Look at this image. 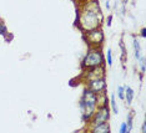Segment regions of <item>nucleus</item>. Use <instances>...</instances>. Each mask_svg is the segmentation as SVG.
<instances>
[{"label":"nucleus","mask_w":146,"mask_h":133,"mask_svg":"<svg viewBox=\"0 0 146 133\" xmlns=\"http://www.w3.org/2000/svg\"><path fill=\"white\" fill-rule=\"evenodd\" d=\"M88 131L92 132V133H109L111 129H110L109 122H105V123H101V124H98V126H94V127L88 128Z\"/></svg>","instance_id":"obj_7"},{"label":"nucleus","mask_w":146,"mask_h":133,"mask_svg":"<svg viewBox=\"0 0 146 133\" xmlns=\"http://www.w3.org/2000/svg\"><path fill=\"white\" fill-rule=\"evenodd\" d=\"M139 62H140V74H141V77L145 75V72H146V68H145V66H146V61H145V57L144 56H140V59L137 60Z\"/></svg>","instance_id":"obj_14"},{"label":"nucleus","mask_w":146,"mask_h":133,"mask_svg":"<svg viewBox=\"0 0 146 133\" xmlns=\"http://www.w3.org/2000/svg\"><path fill=\"white\" fill-rule=\"evenodd\" d=\"M104 24V14L98 0H86L82 3L78 14V26L82 32L101 28Z\"/></svg>","instance_id":"obj_1"},{"label":"nucleus","mask_w":146,"mask_h":133,"mask_svg":"<svg viewBox=\"0 0 146 133\" xmlns=\"http://www.w3.org/2000/svg\"><path fill=\"white\" fill-rule=\"evenodd\" d=\"M140 36H141V38H146V29L145 28H142L141 29V31H140Z\"/></svg>","instance_id":"obj_19"},{"label":"nucleus","mask_w":146,"mask_h":133,"mask_svg":"<svg viewBox=\"0 0 146 133\" xmlns=\"http://www.w3.org/2000/svg\"><path fill=\"white\" fill-rule=\"evenodd\" d=\"M85 88L90 90L94 93H101L105 92L108 88V82H106V77L102 78H95V80H90V81L85 82Z\"/></svg>","instance_id":"obj_6"},{"label":"nucleus","mask_w":146,"mask_h":133,"mask_svg":"<svg viewBox=\"0 0 146 133\" xmlns=\"http://www.w3.org/2000/svg\"><path fill=\"white\" fill-rule=\"evenodd\" d=\"M122 3H124V4H126V3H127V0H124V1H122Z\"/></svg>","instance_id":"obj_22"},{"label":"nucleus","mask_w":146,"mask_h":133,"mask_svg":"<svg viewBox=\"0 0 146 133\" xmlns=\"http://www.w3.org/2000/svg\"><path fill=\"white\" fill-rule=\"evenodd\" d=\"M134 97H135V91L132 90L130 86H125V98L124 101H126V105L130 106L134 101Z\"/></svg>","instance_id":"obj_8"},{"label":"nucleus","mask_w":146,"mask_h":133,"mask_svg":"<svg viewBox=\"0 0 146 133\" xmlns=\"http://www.w3.org/2000/svg\"><path fill=\"white\" fill-rule=\"evenodd\" d=\"M112 62H114V57H112V50L109 47L108 52H106V56H105V64H108L109 67H111Z\"/></svg>","instance_id":"obj_12"},{"label":"nucleus","mask_w":146,"mask_h":133,"mask_svg":"<svg viewBox=\"0 0 146 133\" xmlns=\"http://www.w3.org/2000/svg\"><path fill=\"white\" fill-rule=\"evenodd\" d=\"M106 8H108V9H110V1H109V0H108V1H106Z\"/></svg>","instance_id":"obj_21"},{"label":"nucleus","mask_w":146,"mask_h":133,"mask_svg":"<svg viewBox=\"0 0 146 133\" xmlns=\"http://www.w3.org/2000/svg\"><path fill=\"white\" fill-rule=\"evenodd\" d=\"M110 115H111V111H110L109 105L98 107L95 111V113L92 115V117L90 118V121H89L88 128L94 127V126H98V124H101V123H105V122H109Z\"/></svg>","instance_id":"obj_3"},{"label":"nucleus","mask_w":146,"mask_h":133,"mask_svg":"<svg viewBox=\"0 0 146 133\" xmlns=\"http://www.w3.org/2000/svg\"><path fill=\"white\" fill-rule=\"evenodd\" d=\"M111 24H112V15H109V16H108V19H106V25H108L109 28H110Z\"/></svg>","instance_id":"obj_18"},{"label":"nucleus","mask_w":146,"mask_h":133,"mask_svg":"<svg viewBox=\"0 0 146 133\" xmlns=\"http://www.w3.org/2000/svg\"><path fill=\"white\" fill-rule=\"evenodd\" d=\"M141 132L142 133H146V122H144L142 126H141Z\"/></svg>","instance_id":"obj_20"},{"label":"nucleus","mask_w":146,"mask_h":133,"mask_svg":"<svg viewBox=\"0 0 146 133\" xmlns=\"http://www.w3.org/2000/svg\"><path fill=\"white\" fill-rule=\"evenodd\" d=\"M109 105V98H108V93L105 92H101V93H98V107L100 106H105Z\"/></svg>","instance_id":"obj_10"},{"label":"nucleus","mask_w":146,"mask_h":133,"mask_svg":"<svg viewBox=\"0 0 146 133\" xmlns=\"http://www.w3.org/2000/svg\"><path fill=\"white\" fill-rule=\"evenodd\" d=\"M116 92H117V97L121 99V101H124L125 98V86H119L117 90H116Z\"/></svg>","instance_id":"obj_16"},{"label":"nucleus","mask_w":146,"mask_h":133,"mask_svg":"<svg viewBox=\"0 0 146 133\" xmlns=\"http://www.w3.org/2000/svg\"><path fill=\"white\" fill-rule=\"evenodd\" d=\"M109 103H110V111L112 113L117 115L119 113V107L116 105V99H115V95H111L110 96V99H109Z\"/></svg>","instance_id":"obj_11"},{"label":"nucleus","mask_w":146,"mask_h":133,"mask_svg":"<svg viewBox=\"0 0 146 133\" xmlns=\"http://www.w3.org/2000/svg\"><path fill=\"white\" fill-rule=\"evenodd\" d=\"M126 126H127V133L132 131V126H134V113L132 111L127 115V121H126Z\"/></svg>","instance_id":"obj_13"},{"label":"nucleus","mask_w":146,"mask_h":133,"mask_svg":"<svg viewBox=\"0 0 146 133\" xmlns=\"http://www.w3.org/2000/svg\"><path fill=\"white\" fill-rule=\"evenodd\" d=\"M105 64V55L102 52L101 47H92L89 46L88 52L85 54L84 59L81 61V67L82 70H88L91 67H98V66H102Z\"/></svg>","instance_id":"obj_2"},{"label":"nucleus","mask_w":146,"mask_h":133,"mask_svg":"<svg viewBox=\"0 0 146 133\" xmlns=\"http://www.w3.org/2000/svg\"><path fill=\"white\" fill-rule=\"evenodd\" d=\"M8 34H9V31H8V26H6L3 21H0V35L4 36V38L6 39V38H8Z\"/></svg>","instance_id":"obj_15"},{"label":"nucleus","mask_w":146,"mask_h":133,"mask_svg":"<svg viewBox=\"0 0 146 133\" xmlns=\"http://www.w3.org/2000/svg\"><path fill=\"white\" fill-rule=\"evenodd\" d=\"M132 46H134V55H135V59L139 60L141 56V46H140V41H139L137 38H134L132 40Z\"/></svg>","instance_id":"obj_9"},{"label":"nucleus","mask_w":146,"mask_h":133,"mask_svg":"<svg viewBox=\"0 0 146 133\" xmlns=\"http://www.w3.org/2000/svg\"><path fill=\"white\" fill-rule=\"evenodd\" d=\"M119 132L120 133H127V126H126V122H122V123L120 124Z\"/></svg>","instance_id":"obj_17"},{"label":"nucleus","mask_w":146,"mask_h":133,"mask_svg":"<svg viewBox=\"0 0 146 133\" xmlns=\"http://www.w3.org/2000/svg\"><path fill=\"white\" fill-rule=\"evenodd\" d=\"M84 36H85L88 45L92 46V47H101L105 41V34L101 28L89 30V31L84 32Z\"/></svg>","instance_id":"obj_4"},{"label":"nucleus","mask_w":146,"mask_h":133,"mask_svg":"<svg viewBox=\"0 0 146 133\" xmlns=\"http://www.w3.org/2000/svg\"><path fill=\"white\" fill-rule=\"evenodd\" d=\"M82 75L81 78L84 80V82L90 81V80H95V78H102L106 77V68L105 65L102 66H98V67H91L88 70H82Z\"/></svg>","instance_id":"obj_5"}]
</instances>
